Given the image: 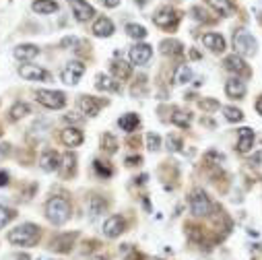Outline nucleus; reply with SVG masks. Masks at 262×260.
Instances as JSON below:
<instances>
[{
    "label": "nucleus",
    "mask_w": 262,
    "mask_h": 260,
    "mask_svg": "<svg viewBox=\"0 0 262 260\" xmlns=\"http://www.w3.org/2000/svg\"><path fill=\"white\" fill-rule=\"evenodd\" d=\"M17 260H31L27 254H21V256H17Z\"/></svg>",
    "instance_id": "obj_46"
},
{
    "label": "nucleus",
    "mask_w": 262,
    "mask_h": 260,
    "mask_svg": "<svg viewBox=\"0 0 262 260\" xmlns=\"http://www.w3.org/2000/svg\"><path fill=\"white\" fill-rule=\"evenodd\" d=\"M31 8L37 15H52L58 11V2H54V0H33Z\"/></svg>",
    "instance_id": "obj_21"
},
{
    "label": "nucleus",
    "mask_w": 262,
    "mask_h": 260,
    "mask_svg": "<svg viewBox=\"0 0 262 260\" xmlns=\"http://www.w3.org/2000/svg\"><path fill=\"white\" fill-rule=\"evenodd\" d=\"M64 163H66V176H73L75 173V163H76V157L71 153V155H64Z\"/></svg>",
    "instance_id": "obj_38"
},
{
    "label": "nucleus",
    "mask_w": 262,
    "mask_h": 260,
    "mask_svg": "<svg viewBox=\"0 0 262 260\" xmlns=\"http://www.w3.org/2000/svg\"><path fill=\"white\" fill-rule=\"evenodd\" d=\"M46 217L50 223L54 225H64L71 219V203L62 196H54L46 203Z\"/></svg>",
    "instance_id": "obj_2"
},
{
    "label": "nucleus",
    "mask_w": 262,
    "mask_h": 260,
    "mask_svg": "<svg viewBox=\"0 0 262 260\" xmlns=\"http://www.w3.org/2000/svg\"><path fill=\"white\" fill-rule=\"evenodd\" d=\"M0 134H2V130H0Z\"/></svg>",
    "instance_id": "obj_48"
},
{
    "label": "nucleus",
    "mask_w": 262,
    "mask_h": 260,
    "mask_svg": "<svg viewBox=\"0 0 262 260\" xmlns=\"http://www.w3.org/2000/svg\"><path fill=\"white\" fill-rule=\"evenodd\" d=\"M8 241L13 246H25V248L36 246L39 241V227L36 223H23L17 229L8 231Z\"/></svg>",
    "instance_id": "obj_1"
},
{
    "label": "nucleus",
    "mask_w": 262,
    "mask_h": 260,
    "mask_svg": "<svg viewBox=\"0 0 262 260\" xmlns=\"http://www.w3.org/2000/svg\"><path fill=\"white\" fill-rule=\"evenodd\" d=\"M203 43H205V48L215 52V54H221V52L225 50V39H223L221 33H205Z\"/></svg>",
    "instance_id": "obj_14"
},
{
    "label": "nucleus",
    "mask_w": 262,
    "mask_h": 260,
    "mask_svg": "<svg viewBox=\"0 0 262 260\" xmlns=\"http://www.w3.org/2000/svg\"><path fill=\"white\" fill-rule=\"evenodd\" d=\"M101 147H103V151L106 153H113L116 151V147H118V141L112 134H103L101 136Z\"/></svg>",
    "instance_id": "obj_33"
},
{
    "label": "nucleus",
    "mask_w": 262,
    "mask_h": 260,
    "mask_svg": "<svg viewBox=\"0 0 262 260\" xmlns=\"http://www.w3.org/2000/svg\"><path fill=\"white\" fill-rule=\"evenodd\" d=\"M208 4H211L217 13H221V15H231L233 13V4H231V0H206Z\"/></svg>",
    "instance_id": "obj_27"
},
{
    "label": "nucleus",
    "mask_w": 262,
    "mask_h": 260,
    "mask_svg": "<svg viewBox=\"0 0 262 260\" xmlns=\"http://www.w3.org/2000/svg\"><path fill=\"white\" fill-rule=\"evenodd\" d=\"M13 56L17 60H23V62H27V60H33L36 56H39V48L33 46V43H21V46H17L13 50Z\"/></svg>",
    "instance_id": "obj_13"
},
{
    "label": "nucleus",
    "mask_w": 262,
    "mask_h": 260,
    "mask_svg": "<svg viewBox=\"0 0 262 260\" xmlns=\"http://www.w3.org/2000/svg\"><path fill=\"white\" fill-rule=\"evenodd\" d=\"M223 66L227 68V71L235 73V74H243V73H248L246 62H243V58H242V56H238V54L227 56V58L223 60Z\"/></svg>",
    "instance_id": "obj_17"
},
{
    "label": "nucleus",
    "mask_w": 262,
    "mask_h": 260,
    "mask_svg": "<svg viewBox=\"0 0 262 260\" xmlns=\"http://www.w3.org/2000/svg\"><path fill=\"white\" fill-rule=\"evenodd\" d=\"M233 48L238 52V56H254L258 43L254 36H250L248 31H238L233 36Z\"/></svg>",
    "instance_id": "obj_4"
},
{
    "label": "nucleus",
    "mask_w": 262,
    "mask_h": 260,
    "mask_svg": "<svg viewBox=\"0 0 262 260\" xmlns=\"http://www.w3.org/2000/svg\"><path fill=\"white\" fill-rule=\"evenodd\" d=\"M39 166L43 171H58L60 167V155L56 151H46L39 159Z\"/></svg>",
    "instance_id": "obj_19"
},
{
    "label": "nucleus",
    "mask_w": 262,
    "mask_h": 260,
    "mask_svg": "<svg viewBox=\"0 0 262 260\" xmlns=\"http://www.w3.org/2000/svg\"><path fill=\"white\" fill-rule=\"evenodd\" d=\"M225 93L229 95V97H233V99H242L243 95H246V83H243L242 79H229L227 81V85H225Z\"/></svg>",
    "instance_id": "obj_18"
},
{
    "label": "nucleus",
    "mask_w": 262,
    "mask_h": 260,
    "mask_svg": "<svg viewBox=\"0 0 262 260\" xmlns=\"http://www.w3.org/2000/svg\"><path fill=\"white\" fill-rule=\"evenodd\" d=\"M134 2H136L138 6H145V4H149V0H134Z\"/></svg>",
    "instance_id": "obj_45"
},
{
    "label": "nucleus",
    "mask_w": 262,
    "mask_h": 260,
    "mask_svg": "<svg viewBox=\"0 0 262 260\" xmlns=\"http://www.w3.org/2000/svg\"><path fill=\"white\" fill-rule=\"evenodd\" d=\"M161 50H163V54H168V56H182V54H184V46H182L178 39L163 41L161 43Z\"/></svg>",
    "instance_id": "obj_23"
},
{
    "label": "nucleus",
    "mask_w": 262,
    "mask_h": 260,
    "mask_svg": "<svg viewBox=\"0 0 262 260\" xmlns=\"http://www.w3.org/2000/svg\"><path fill=\"white\" fill-rule=\"evenodd\" d=\"M190 211H192V215H196V217H206L208 213H211V201H208V196L203 192V190L192 192V196H190Z\"/></svg>",
    "instance_id": "obj_7"
},
{
    "label": "nucleus",
    "mask_w": 262,
    "mask_h": 260,
    "mask_svg": "<svg viewBox=\"0 0 262 260\" xmlns=\"http://www.w3.org/2000/svg\"><path fill=\"white\" fill-rule=\"evenodd\" d=\"M60 138H62V143L66 147H78L83 141H85V134L81 132L78 128H73V126H68L62 130V134H60Z\"/></svg>",
    "instance_id": "obj_15"
},
{
    "label": "nucleus",
    "mask_w": 262,
    "mask_h": 260,
    "mask_svg": "<svg viewBox=\"0 0 262 260\" xmlns=\"http://www.w3.org/2000/svg\"><path fill=\"white\" fill-rule=\"evenodd\" d=\"M8 147H11V145H0V155H2V157H6L8 151H11Z\"/></svg>",
    "instance_id": "obj_42"
},
{
    "label": "nucleus",
    "mask_w": 262,
    "mask_h": 260,
    "mask_svg": "<svg viewBox=\"0 0 262 260\" xmlns=\"http://www.w3.org/2000/svg\"><path fill=\"white\" fill-rule=\"evenodd\" d=\"M122 231H124V219L118 215L110 217V219L103 223V236L106 238H118Z\"/></svg>",
    "instance_id": "obj_12"
},
{
    "label": "nucleus",
    "mask_w": 262,
    "mask_h": 260,
    "mask_svg": "<svg viewBox=\"0 0 262 260\" xmlns=\"http://www.w3.org/2000/svg\"><path fill=\"white\" fill-rule=\"evenodd\" d=\"M68 4H71L73 15H75V19H76V21L87 23V21H91V19H93L95 8H93L89 2H85V0H68Z\"/></svg>",
    "instance_id": "obj_10"
},
{
    "label": "nucleus",
    "mask_w": 262,
    "mask_h": 260,
    "mask_svg": "<svg viewBox=\"0 0 262 260\" xmlns=\"http://www.w3.org/2000/svg\"><path fill=\"white\" fill-rule=\"evenodd\" d=\"M168 149L169 151H180L182 149V138L176 134H169L168 136Z\"/></svg>",
    "instance_id": "obj_36"
},
{
    "label": "nucleus",
    "mask_w": 262,
    "mask_h": 260,
    "mask_svg": "<svg viewBox=\"0 0 262 260\" xmlns=\"http://www.w3.org/2000/svg\"><path fill=\"white\" fill-rule=\"evenodd\" d=\"M138 161H141V157H134V159L130 157V159H128V166H138Z\"/></svg>",
    "instance_id": "obj_43"
},
{
    "label": "nucleus",
    "mask_w": 262,
    "mask_h": 260,
    "mask_svg": "<svg viewBox=\"0 0 262 260\" xmlns=\"http://www.w3.org/2000/svg\"><path fill=\"white\" fill-rule=\"evenodd\" d=\"M95 87H97L99 91H118V81L112 79L108 74H99L97 81H95Z\"/></svg>",
    "instance_id": "obj_24"
},
{
    "label": "nucleus",
    "mask_w": 262,
    "mask_h": 260,
    "mask_svg": "<svg viewBox=\"0 0 262 260\" xmlns=\"http://www.w3.org/2000/svg\"><path fill=\"white\" fill-rule=\"evenodd\" d=\"M180 21V13L173 11L171 6H161L159 11L153 15V23L157 27H163V29H173Z\"/></svg>",
    "instance_id": "obj_5"
},
{
    "label": "nucleus",
    "mask_w": 262,
    "mask_h": 260,
    "mask_svg": "<svg viewBox=\"0 0 262 260\" xmlns=\"http://www.w3.org/2000/svg\"><path fill=\"white\" fill-rule=\"evenodd\" d=\"M198 106H200V110H205V111H217V110L221 108L217 99H200Z\"/></svg>",
    "instance_id": "obj_34"
},
{
    "label": "nucleus",
    "mask_w": 262,
    "mask_h": 260,
    "mask_svg": "<svg viewBox=\"0 0 262 260\" xmlns=\"http://www.w3.org/2000/svg\"><path fill=\"white\" fill-rule=\"evenodd\" d=\"M19 74L25 81H50L52 79V74L46 71V68H41L37 64H23L19 68Z\"/></svg>",
    "instance_id": "obj_9"
},
{
    "label": "nucleus",
    "mask_w": 262,
    "mask_h": 260,
    "mask_svg": "<svg viewBox=\"0 0 262 260\" xmlns=\"http://www.w3.org/2000/svg\"><path fill=\"white\" fill-rule=\"evenodd\" d=\"M113 31H116V27H113V23L108 17H99V19L93 23V36H97V37H110Z\"/></svg>",
    "instance_id": "obj_16"
},
{
    "label": "nucleus",
    "mask_w": 262,
    "mask_h": 260,
    "mask_svg": "<svg viewBox=\"0 0 262 260\" xmlns=\"http://www.w3.org/2000/svg\"><path fill=\"white\" fill-rule=\"evenodd\" d=\"M223 114H225V120H229V122H242V120H243L242 110L233 108V106H225L223 108Z\"/></svg>",
    "instance_id": "obj_30"
},
{
    "label": "nucleus",
    "mask_w": 262,
    "mask_h": 260,
    "mask_svg": "<svg viewBox=\"0 0 262 260\" xmlns=\"http://www.w3.org/2000/svg\"><path fill=\"white\" fill-rule=\"evenodd\" d=\"M64 120H66V122H78V120H81V116H75V114H71V116H64Z\"/></svg>",
    "instance_id": "obj_41"
},
{
    "label": "nucleus",
    "mask_w": 262,
    "mask_h": 260,
    "mask_svg": "<svg viewBox=\"0 0 262 260\" xmlns=\"http://www.w3.org/2000/svg\"><path fill=\"white\" fill-rule=\"evenodd\" d=\"M85 74V64L78 62V60H71L60 73V79H62L64 85H76L81 81V76Z\"/></svg>",
    "instance_id": "obj_6"
},
{
    "label": "nucleus",
    "mask_w": 262,
    "mask_h": 260,
    "mask_svg": "<svg viewBox=\"0 0 262 260\" xmlns=\"http://www.w3.org/2000/svg\"><path fill=\"white\" fill-rule=\"evenodd\" d=\"M103 6H108V8H113V6H118L120 4V0H101Z\"/></svg>",
    "instance_id": "obj_39"
},
{
    "label": "nucleus",
    "mask_w": 262,
    "mask_h": 260,
    "mask_svg": "<svg viewBox=\"0 0 262 260\" xmlns=\"http://www.w3.org/2000/svg\"><path fill=\"white\" fill-rule=\"evenodd\" d=\"M126 260H136V256H134V254H132V256H128V258H126Z\"/></svg>",
    "instance_id": "obj_47"
},
{
    "label": "nucleus",
    "mask_w": 262,
    "mask_h": 260,
    "mask_svg": "<svg viewBox=\"0 0 262 260\" xmlns=\"http://www.w3.org/2000/svg\"><path fill=\"white\" fill-rule=\"evenodd\" d=\"M173 81L178 85H188L192 81V68L188 64H180L176 68V74H173Z\"/></svg>",
    "instance_id": "obj_25"
},
{
    "label": "nucleus",
    "mask_w": 262,
    "mask_h": 260,
    "mask_svg": "<svg viewBox=\"0 0 262 260\" xmlns=\"http://www.w3.org/2000/svg\"><path fill=\"white\" fill-rule=\"evenodd\" d=\"M256 111H258V114L262 116V97H260V99L256 101Z\"/></svg>",
    "instance_id": "obj_44"
},
{
    "label": "nucleus",
    "mask_w": 262,
    "mask_h": 260,
    "mask_svg": "<svg viewBox=\"0 0 262 260\" xmlns=\"http://www.w3.org/2000/svg\"><path fill=\"white\" fill-rule=\"evenodd\" d=\"M138 122H141V120H138L136 114H124L118 120V126L124 130V132H132V130L138 126Z\"/></svg>",
    "instance_id": "obj_26"
},
{
    "label": "nucleus",
    "mask_w": 262,
    "mask_h": 260,
    "mask_svg": "<svg viewBox=\"0 0 262 260\" xmlns=\"http://www.w3.org/2000/svg\"><path fill=\"white\" fill-rule=\"evenodd\" d=\"M147 145H149L151 151H157V149L161 147V138L157 136L155 132H151V134H147Z\"/></svg>",
    "instance_id": "obj_37"
},
{
    "label": "nucleus",
    "mask_w": 262,
    "mask_h": 260,
    "mask_svg": "<svg viewBox=\"0 0 262 260\" xmlns=\"http://www.w3.org/2000/svg\"><path fill=\"white\" fill-rule=\"evenodd\" d=\"M190 114L188 111H176V114L171 116V122L176 124V126H180V128H188L190 126Z\"/></svg>",
    "instance_id": "obj_32"
},
{
    "label": "nucleus",
    "mask_w": 262,
    "mask_h": 260,
    "mask_svg": "<svg viewBox=\"0 0 262 260\" xmlns=\"http://www.w3.org/2000/svg\"><path fill=\"white\" fill-rule=\"evenodd\" d=\"M6 184H8V173L0 171V186H6Z\"/></svg>",
    "instance_id": "obj_40"
},
{
    "label": "nucleus",
    "mask_w": 262,
    "mask_h": 260,
    "mask_svg": "<svg viewBox=\"0 0 262 260\" xmlns=\"http://www.w3.org/2000/svg\"><path fill=\"white\" fill-rule=\"evenodd\" d=\"M112 73H113V79H116V81H126L130 76V73H132V64L118 60V62L112 64Z\"/></svg>",
    "instance_id": "obj_22"
},
{
    "label": "nucleus",
    "mask_w": 262,
    "mask_h": 260,
    "mask_svg": "<svg viewBox=\"0 0 262 260\" xmlns=\"http://www.w3.org/2000/svg\"><path fill=\"white\" fill-rule=\"evenodd\" d=\"M238 134H240L238 151H240V153H250L252 145H254V130H250V128H240Z\"/></svg>",
    "instance_id": "obj_20"
},
{
    "label": "nucleus",
    "mask_w": 262,
    "mask_h": 260,
    "mask_svg": "<svg viewBox=\"0 0 262 260\" xmlns=\"http://www.w3.org/2000/svg\"><path fill=\"white\" fill-rule=\"evenodd\" d=\"M27 114H29V106L27 103H23V101L15 103V106L11 108V120H19V118L27 116Z\"/></svg>",
    "instance_id": "obj_31"
},
{
    "label": "nucleus",
    "mask_w": 262,
    "mask_h": 260,
    "mask_svg": "<svg viewBox=\"0 0 262 260\" xmlns=\"http://www.w3.org/2000/svg\"><path fill=\"white\" fill-rule=\"evenodd\" d=\"M95 169H97V173H99V176H103V178H110L112 176V167L108 166V163L106 161H95Z\"/></svg>",
    "instance_id": "obj_35"
},
{
    "label": "nucleus",
    "mask_w": 262,
    "mask_h": 260,
    "mask_svg": "<svg viewBox=\"0 0 262 260\" xmlns=\"http://www.w3.org/2000/svg\"><path fill=\"white\" fill-rule=\"evenodd\" d=\"M126 33L130 37H134V39H145L147 37V29L143 27V25H136V23H128L126 25Z\"/></svg>",
    "instance_id": "obj_28"
},
{
    "label": "nucleus",
    "mask_w": 262,
    "mask_h": 260,
    "mask_svg": "<svg viewBox=\"0 0 262 260\" xmlns=\"http://www.w3.org/2000/svg\"><path fill=\"white\" fill-rule=\"evenodd\" d=\"M15 217H17V211L15 209H8V206L0 204V229L6 227V225L15 219Z\"/></svg>",
    "instance_id": "obj_29"
},
{
    "label": "nucleus",
    "mask_w": 262,
    "mask_h": 260,
    "mask_svg": "<svg viewBox=\"0 0 262 260\" xmlns=\"http://www.w3.org/2000/svg\"><path fill=\"white\" fill-rule=\"evenodd\" d=\"M36 99L43 108H50V110H60L66 106V95L62 91H54V89H37Z\"/></svg>",
    "instance_id": "obj_3"
},
{
    "label": "nucleus",
    "mask_w": 262,
    "mask_h": 260,
    "mask_svg": "<svg viewBox=\"0 0 262 260\" xmlns=\"http://www.w3.org/2000/svg\"><path fill=\"white\" fill-rule=\"evenodd\" d=\"M101 106H103V101H99L97 97H91V95H81L78 97V108H81L85 116H97Z\"/></svg>",
    "instance_id": "obj_11"
},
{
    "label": "nucleus",
    "mask_w": 262,
    "mask_h": 260,
    "mask_svg": "<svg viewBox=\"0 0 262 260\" xmlns=\"http://www.w3.org/2000/svg\"><path fill=\"white\" fill-rule=\"evenodd\" d=\"M151 56H153V48L147 46V43H136V46L130 48V52H128L130 64H136V66H145L151 60Z\"/></svg>",
    "instance_id": "obj_8"
}]
</instances>
